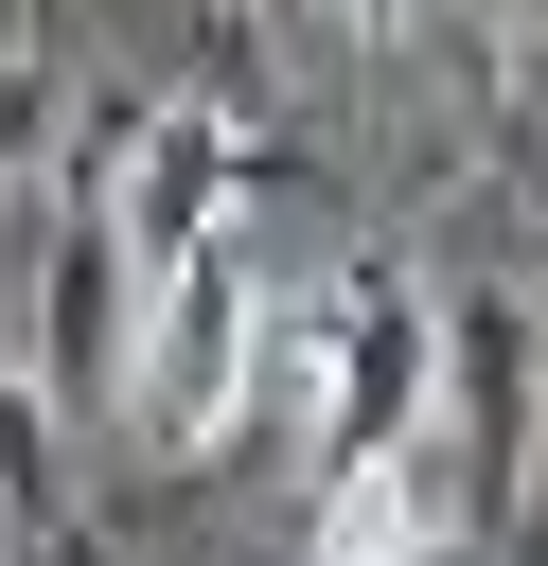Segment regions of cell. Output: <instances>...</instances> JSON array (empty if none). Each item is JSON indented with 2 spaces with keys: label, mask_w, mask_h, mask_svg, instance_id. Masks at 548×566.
Masks as SVG:
<instances>
[{
  "label": "cell",
  "mask_w": 548,
  "mask_h": 566,
  "mask_svg": "<svg viewBox=\"0 0 548 566\" xmlns=\"http://www.w3.org/2000/svg\"><path fill=\"white\" fill-rule=\"evenodd\" d=\"M247 354H265V283L230 230H194L177 265H141V336H124V424L159 460H230L247 442Z\"/></svg>",
  "instance_id": "6da1fadb"
},
{
  "label": "cell",
  "mask_w": 548,
  "mask_h": 566,
  "mask_svg": "<svg viewBox=\"0 0 548 566\" xmlns=\"http://www.w3.org/2000/svg\"><path fill=\"white\" fill-rule=\"evenodd\" d=\"M424 442L460 460V531H530V460H548V336H530V301H513V283L442 301Z\"/></svg>",
  "instance_id": "7a4b0ae2"
},
{
  "label": "cell",
  "mask_w": 548,
  "mask_h": 566,
  "mask_svg": "<svg viewBox=\"0 0 548 566\" xmlns=\"http://www.w3.org/2000/svg\"><path fill=\"white\" fill-rule=\"evenodd\" d=\"M124 336H141V248H124V195H106V142H88L35 195V371H53V407H124Z\"/></svg>",
  "instance_id": "3957f363"
},
{
  "label": "cell",
  "mask_w": 548,
  "mask_h": 566,
  "mask_svg": "<svg viewBox=\"0 0 548 566\" xmlns=\"http://www.w3.org/2000/svg\"><path fill=\"white\" fill-rule=\"evenodd\" d=\"M424 389H442V301H424L407 265H336V283H318V460L407 442Z\"/></svg>",
  "instance_id": "277c9868"
},
{
  "label": "cell",
  "mask_w": 548,
  "mask_h": 566,
  "mask_svg": "<svg viewBox=\"0 0 548 566\" xmlns=\"http://www.w3.org/2000/svg\"><path fill=\"white\" fill-rule=\"evenodd\" d=\"M230 177H247V142H230L212 88H177L159 124L106 142V195H124V248H141V265H177L194 230H230Z\"/></svg>",
  "instance_id": "5b68a950"
},
{
  "label": "cell",
  "mask_w": 548,
  "mask_h": 566,
  "mask_svg": "<svg viewBox=\"0 0 548 566\" xmlns=\"http://www.w3.org/2000/svg\"><path fill=\"white\" fill-rule=\"evenodd\" d=\"M301 548H336V566H389V548H460V460L407 424V442H354V460H318V495H301Z\"/></svg>",
  "instance_id": "8992f818"
},
{
  "label": "cell",
  "mask_w": 548,
  "mask_h": 566,
  "mask_svg": "<svg viewBox=\"0 0 548 566\" xmlns=\"http://www.w3.org/2000/svg\"><path fill=\"white\" fill-rule=\"evenodd\" d=\"M0 177H53V53H0Z\"/></svg>",
  "instance_id": "52a82bcc"
},
{
  "label": "cell",
  "mask_w": 548,
  "mask_h": 566,
  "mask_svg": "<svg viewBox=\"0 0 548 566\" xmlns=\"http://www.w3.org/2000/svg\"><path fill=\"white\" fill-rule=\"evenodd\" d=\"M0 495H18V513H53V407H35L18 371H0Z\"/></svg>",
  "instance_id": "ba28073f"
}]
</instances>
